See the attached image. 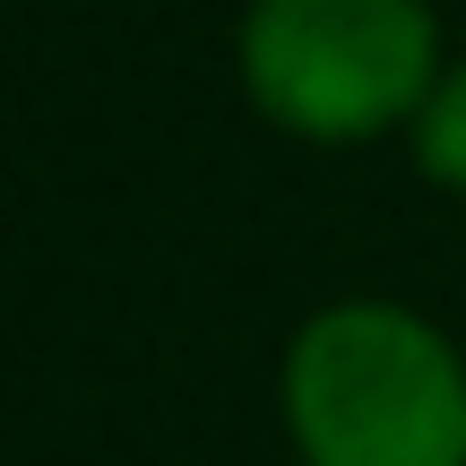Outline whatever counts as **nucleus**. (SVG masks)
<instances>
[{"mask_svg":"<svg viewBox=\"0 0 466 466\" xmlns=\"http://www.w3.org/2000/svg\"><path fill=\"white\" fill-rule=\"evenodd\" d=\"M242 96L311 147L415 130L441 86L432 0H250L242 9Z\"/></svg>","mask_w":466,"mask_h":466,"instance_id":"obj_2","label":"nucleus"},{"mask_svg":"<svg viewBox=\"0 0 466 466\" xmlns=\"http://www.w3.org/2000/svg\"><path fill=\"white\" fill-rule=\"evenodd\" d=\"M302 466H466V354L406 302H329L277 371Z\"/></svg>","mask_w":466,"mask_h":466,"instance_id":"obj_1","label":"nucleus"},{"mask_svg":"<svg viewBox=\"0 0 466 466\" xmlns=\"http://www.w3.org/2000/svg\"><path fill=\"white\" fill-rule=\"evenodd\" d=\"M406 147H415V165L432 173L441 190H458L466 199V61L441 69V86L423 96L415 130H406Z\"/></svg>","mask_w":466,"mask_h":466,"instance_id":"obj_3","label":"nucleus"}]
</instances>
